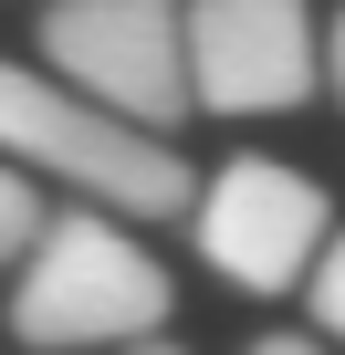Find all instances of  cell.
<instances>
[{
	"label": "cell",
	"mask_w": 345,
	"mask_h": 355,
	"mask_svg": "<svg viewBox=\"0 0 345 355\" xmlns=\"http://www.w3.org/2000/svg\"><path fill=\"white\" fill-rule=\"evenodd\" d=\"M189 241H199V261H210L220 282H241V293H293V282H314V261L335 251V209H324V189H314L303 167H283V157H230V167L199 178Z\"/></svg>",
	"instance_id": "4"
},
{
	"label": "cell",
	"mask_w": 345,
	"mask_h": 355,
	"mask_svg": "<svg viewBox=\"0 0 345 355\" xmlns=\"http://www.w3.org/2000/svg\"><path fill=\"white\" fill-rule=\"evenodd\" d=\"M0 157L74 178V189L105 199L115 220H189V209H199V178H189L178 146L115 125V115L84 105L63 73H32V63H11V53H0Z\"/></svg>",
	"instance_id": "1"
},
{
	"label": "cell",
	"mask_w": 345,
	"mask_h": 355,
	"mask_svg": "<svg viewBox=\"0 0 345 355\" xmlns=\"http://www.w3.org/2000/svg\"><path fill=\"white\" fill-rule=\"evenodd\" d=\"M251 355H314V334H262Z\"/></svg>",
	"instance_id": "9"
},
{
	"label": "cell",
	"mask_w": 345,
	"mask_h": 355,
	"mask_svg": "<svg viewBox=\"0 0 345 355\" xmlns=\"http://www.w3.org/2000/svg\"><path fill=\"white\" fill-rule=\"evenodd\" d=\"M42 241H53V209H42V189H32V167L0 157V261H22V272H32Z\"/></svg>",
	"instance_id": "6"
},
{
	"label": "cell",
	"mask_w": 345,
	"mask_h": 355,
	"mask_svg": "<svg viewBox=\"0 0 345 355\" xmlns=\"http://www.w3.org/2000/svg\"><path fill=\"white\" fill-rule=\"evenodd\" d=\"M42 53L63 63V84L84 105H105L115 125L157 136L199 105L189 84V11H167V0H63L42 11Z\"/></svg>",
	"instance_id": "3"
},
{
	"label": "cell",
	"mask_w": 345,
	"mask_h": 355,
	"mask_svg": "<svg viewBox=\"0 0 345 355\" xmlns=\"http://www.w3.org/2000/svg\"><path fill=\"white\" fill-rule=\"evenodd\" d=\"M157 324H167V272L146 261V241L115 230V209H63L11 293V334L32 355H74V345L136 355V345H157Z\"/></svg>",
	"instance_id": "2"
},
{
	"label": "cell",
	"mask_w": 345,
	"mask_h": 355,
	"mask_svg": "<svg viewBox=\"0 0 345 355\" xmlns=\"http://www.w3.org/2000/svg\"><path fill=\"white\" fill-rule=\"evenodd\" d=\"M314 21L293 0H199L189 11V84L210 115H283L314 94Z\"/></svg>",
	"instance_id": "5"
},
{
	"label": "cell",
	"mask_w": 345,
	"mask_h": 355,
	"mask_svg": "<svg viewBox=\"0 0 345 355\" xmlns=\"http://www.w3.org/2000/svg\"><path fill=\"white\" fill-rule=\"evenodd\" d=\"M136 355H178V345H136Z\"/></svg>",
	"instance_id": "10"
},
{
	"label": "cell",
	"mask_w": 345,
	"mask_h": 355,
	"mask_svg": "<svg viewBox=\"0 0 345 355\" xmlns=\"http://www.w3.org/2000/svg\"><path fill=\"white\" fill-rule=\"evenodd\" d=\"M324 84H335V105H345V11H335V32H324Z\"/></svg>",
	"instance_id": "8"
},
{
	"label": "cell",
	"mask_w": 345,
	"mask_h": 355,
	"mask_svg": "<svg viewBox=\"0 0 345 355\" xmlns=\"http://www.w3.org/2000/svg\"><path fill=\"white\" fill-rule=\"evenodd\" d=\"M303 303H314V324L345 345V230H335V251L314 261V282H303Z\"/></svg>",
	"instance_id": "7"
}]
</instances>
